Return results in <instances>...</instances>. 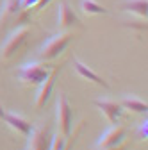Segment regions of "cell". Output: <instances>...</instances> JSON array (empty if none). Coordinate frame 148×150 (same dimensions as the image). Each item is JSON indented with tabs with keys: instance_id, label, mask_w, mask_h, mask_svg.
<instances>
[{
	"instance_id": "cell-1",
	"label": "cell",
	"mask_w": 148,
	"mask_h": 150,
	"mask_svg": "<svg viewBox=\"0 0 148 150\" xmlns=\"http://www.w3.org/2000/svg\"><path fill=\"white\" fill-rule=\"evenodd\" d=\"M29 32H30V25L29 23H22L16 29H13L7 34V38L2 43V47H0V61H7V59L13 57V55L22 48V45L25 43Z\"/></svg>"
},
{
	"instance_id": "cell-2",
	"label": "cell",
	"mask_w": 148,
	"mask_h": 150,
	"mask_svg": "<svg viewBox=\"0 0 148 150\" xmlns=\"http://www.w3.org/2000/svg\"><path fill=\"white\" fill-rule=\"evenodd\" d=\"M71 38H73L71 32H66V30H61L57 34H54L52 38H48V41L39 48L38 59L39 61H52V59H55L61 52L66 50V47L71 41Z\"/></svg>"
},
{
	"instance_id": "cell-3",
	"label": "cell",
	"mask_w": 148,
	"mask_h": 150,
	"mask_svg": "<svg viewBox=\"0 0 148 150\" xmlns=\"http://www.w3.org/2000/svg\"><path fill=\"white\" fill-rule=\"evenodd\" d=\"M52 66L43 64V63H29L23 64L18 71V79L23 84H30V86H39L50 73Z\"/></svg>"
},
{
	"instance_id": "cell-4",
	"label": "cell",
	"mask_w": 148,
	"mask_h": 150,
	"mask_svg": "<svg viewBox=\"0 0 148 150\" xmlns=\"http://www.w3.org/2000/svg\"><path fill=\"white\" fill-rule=\"evenodd\" d=\"M57 132H61L64 138H70L73 129V111L64 93H59L57 98Z\"/></svg>"
},
{
	"instance_id": "cell-5",
	"label": "cell",
	"mask_w": 148,
	"mask_h": 150,
	"mask_svg": "<svg viewBox=\"0 0 148 150\" xmlns=\"http://www.w3.org/2000/svg\"><path fill=\"white\" fill-rule=\"evenodd\" d=\"M52 132L48 127H32L29 132L27 150H50L52 146Z\"/></svg>"
},
{
	"instance_id": "cell-6",
	"label": "cell",
	"mask_w": 148,
	"mask_h": 150,
	"mask_svg": "<svg viewBox=\"0 0 148 150\" xmlns=\"http://www.w3.org/2000/svg\"><path fill=\"white\" fill-rule=\"evenodd\" d=\"M57 9H59L57 11V27H59V30H68L71 27H79V29L84 27L80 18L75 14V11L70 7V4L66 0H63Z\"/></svg>"
},
{
	"instance_id": "cell-7",
	"label": "cell",
	"mask_w": 148,
	"mask_h": 150,
	"mask_svg": "<svg viewBox=\"0 0 148 150\" xmlns=\"http://www.w3.org/2000/svg\"><path fill=\"white\" fill-rule=\"evenodd\" d=\"M59 71H61V66H59V64L52 66V70H50V73H48V77L39 84L38 95H36V109H41V107L47 104V100L50 98L52 89H54V84H55V79H57Z\"/></svg>"
},
{
	"instance_id": "cell-8",
	"label": "cell",
	"mask_w": 148,
	"mask_h": 150,
	"mask_svg": "<svg viewBox=\"0 0 148 150\" xmlns=\"http://www.w3.org/2000/svg\"><path fill=\"white\" fill-rule=\"evenodd\" d=\"M0 120H4V123H7L11 129L18 130V132L23 134V136H29V132L32 130V123H30L27 118H23V116H20V115H14V112L6 111L2 105H0Z\"/></svg>"
},
{
	"instance_id": "cell-9",
	"label": "cell",
	"mask_w": 148,
	"mask_h": 150,
	"mask_svg": "<svg viewBox=\"0 0 148 150\" xmlns=\"http://www.w3.org/2000/svg\"><path fill=\"white\" fill-rule=\"evenodd\" d=\"M125 134H127V129L123 125H113L100 136V139L97 141V148L104 150V148H109V146H116L123 141Z\"/></svg>"
},
{
	"instance_id": "cell-10",
	"label": "cell",
	"mask_w": 148,
	"mask_h": 150,
	"mask_svg": "<svg viewBox=\"0 0 148 150\" xmlns=\"http://www.w3.org/2000/svg\"><path fill=\"white\" fill-rule=\"evenodd\" d=\"M93 104L105 115V118L109 120L111 125H116L118 123V118H120L121 111H123V107H121L120 102H116V100H107V98H102L100 100L98 98V100H93Z\"/></svg>"
},
{
	"instance_id": "cell-11",
	"label": "cell",
	"mask_w": 148,
	"mask_h": 150,
	"mask_svg": "<svg viewBox=\"0 0 148 150\" xmlns=\"http://www.w3.org/2000/svg\"><path fill=\"white\" fill-rule=\"evenodd\" d=\"M73 66H75V71L80 75L82 79H86V81H91V82H95V84H98V86H104V88H109V82L104 79V77H100V75H97L93 70H91L87 64H84V63H80L79 59H75L73 57Z\"/></svg>"
},
{
	"instance_id": "cell-12",
	"label": "cell",
	"mask_w": 148,
	"mask_h": 150,
	"mask_svg": "<svg viewBox=\"0 0 148 150\" xmlns=\"http://www.w3.org/2000/svg\"><path fill=\"white\" fill-rule=\"evenodd\" d=\"M20 11H22L20 0H4V4L0 6V30H2L7 25V22L13 16H16Z\"/></svg>"
},
{
	"instance_id": "cell-13",
	"label": "cell",
	"mask_w": 148,
	"mask_h": 150,
	"mask_svg": "<svg viewBox=\"0 0 148 150\" xmlns=\"http://www.w3.org/2000/svg\"><path fill=\"white\" fill-rule=\"evenodd\" d=\"M146 7H148V0H125L121 4V9L127 13H134L139 18H144L146 20Z\"/></svg>"
},
{
	"instance_id": "cell-14",
	"label": "cell",
	"mask_w": 148,
	"mask_h": 150,
	"mask_svg": "<svg viewBox=\"0 0 148 150\" xmlns=\"http://www.w3.org/2000/svg\"><path fill=\"white\" fill-rule=\"evenodd\" d=\"M120 104L123 109H128L132 112H146L148 111V104L139 97H125Z\"/></svg>"
},
{
	"instance_id": "cell-15",
	"label": "cell",
	"mask_w": 148,
	"mask_h": 150,
	"mask_svg": "<svg viewBox=\"0 0 148 150\" xmlns=\"http://www.w3.org/2000/svg\"><path fill=\"white\" fill-rule=\"evenodd\" d=\"M80 9L91 16V14H109V9H105L104 6H100L95 0H80Z\"/></svg>"
},
{
	"instance_id": "cell-16",
	"label": "cell",
	"mask_w": 148,
	"mask_h": 150,
	"mask_svg": "<svg viewBox=\"0 0 148 150\" xmlns=\"http://www.w3.org/2000/svg\"><path fill=\"white\" fill-rule=\"evenodd\" d=\"M66 139H68V138H64L61 132L54 134V136H52V146H50V150H63V148L66 146Z\"/></svg>"
},
{
	"instance_id": "cell-17",
	"label": "cell",
	"mask_w": 148,
	"mask_h": 150,
	"mask_svg": "<svg viewBox=\"0 0 148 150\" xmlns=\"http://www.w3.org/2000/svg\"><path fill=\"white\" fill-rule=\"evenodd\" d=\"M82 127H84V122H80V123L77 125V129L73 130V136L70 134V141H66V146H64L63 150H73V145H75V141H77V138H79V134H80Z\"/></svg>"
},
{
	"instance_id": "cell-18",
	"label": "cell",
	"mask_w": 148,
	"mask_h": 150,
	"mask_svg": "<svg viewBox=\"0 0 148 150\" xmlns=\"http://www.w3.org/2000/svg\"><path fill=\"white\" fill-rule=\"evenodd\" d=\"M137 136H139V139H146V138H148V122H146V120H143V122L139 123Z\"/></svg>"
},
{
	"instance_id": "cell-19",
	"label": "cell",
	"mask_w": 148,
	"mask_h": 150,
	"mask_svg": "<svg viewBox=\"0 0 148 150\" xmlns=\"http://www.w3.org/2000/svg\"><path fill=\"white\" fill-rule=\"evenodd\" d=\"M39 0H20V7H22V11L23 9H29V7H34L36 4H38Z\"/></svg>"
},
{
	"instance_id": "cell-20",
	"label": "cell",
	"mask_w": 148,
	"mask_h": 150,
	"mask_svg": "<svg viewBox=\"0 0 148 150\" xmlns=\"http://www.w3.org/2000/svg\"><path fill=\"white\" fill-rule=\"evenodd\" d=\"M128 148V145H116V146H109V148H104V150H127Z\"/></svg>"
},
{
	"instance_id": "cell-21",
	"label": "cell",
	"mask_w": 148,
	"mask_h": 150,
	"mask_svg": "<svg viewBox=\"0 0 148 150\" xmlns=\"http://www.w3.org/2000/svg\"><path fill=\"white\" fill-rule=\"evenodd\" d=\"M48 2H50V0H39V2H38V4H36V6H34V9H36V11H39V9H41L43 6H47Z\"/></svg>"
}]
</instances>
